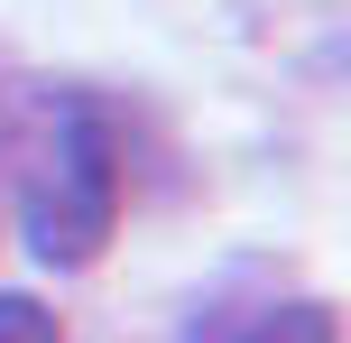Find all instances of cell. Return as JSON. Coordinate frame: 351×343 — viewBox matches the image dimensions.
I'll return each mask as SVG.
<instances>
[{"label":"cell","instance_id":"3","mask_svg":"<svg viewBox=\"0 0 351 343\" xmlns=\"http://www.w3.org/2000/svg\"><path fill=\"white\" fill-rule=\"evenodd\" d=\"M0 343H65V334H56V316L37 307V297L0 288Z\"/></svg>","mask_w":351,"mask_h":343},{"label":"cell","instance_id":"2","mask_svg":"<svg viewBox=\"0 0 351 343\" xmlns=\"http://www.w3.org/2000/svg\"><path fill=\"white\" fill-rule=\"evenodd\" d=\"M241 343H342V325H333V307H278V316H259Z\"/></svg>","mask_w":351,"mask_h":343},{"label":"cell","instance_id":"1","mask_svg":"<svg viewBox=\"0 0 351 343\" xmlns=\"http://www.w3.org/2000/svg\"><path fill=\"white\" fill-rule=\"evenodd\" d=\"M19 214H28V251L47 269H84L111 241V223H121V140L93 102H56L37 121Z\"/></svg>","mask_w":351,"mask_h":343}]
</instances>
